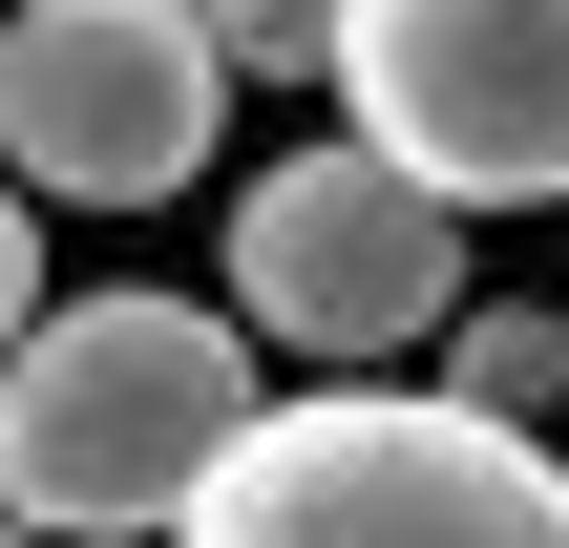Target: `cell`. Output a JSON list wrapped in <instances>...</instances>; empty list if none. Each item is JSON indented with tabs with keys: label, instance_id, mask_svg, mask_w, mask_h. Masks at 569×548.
Returning a JSON list of instances; mask_svg holds the SVG:
<instances>
[{
	"label": "cell",
	"instance_id": "6da1fadb",
	"mask_svg": "<svg viewBox=\"0 0 569 548\" xmlns=\"http://www.w3.org/2000/svg\"><path fill=\"white\" fill-rule=\"evenodd\" d=\"M274 338L232 296H42L0 359V548H148L232 465Z\"/></svg>",
	"mask_w": 569,
	"mask_h": 548
},
{
	"label": "cell",
	"instance_id": "8992f818",
	"mask_svg": "<svg viewBox=\"0 0 569 548\" xmlns=\"http://www.w3.org/2000/svg\"><path fill=\"white\" fill-rule=\"evenodd\" d=\"M443 380H465V401H507V422H569V317L465 296V317H443Z\"/></svg>",
	"mask_w": 569,
	"mask_h": 548
},
{
	"label": "cell",
	"instance_id": "5b68a950",
	"mask_svg": "<svg viewBox=\"0 0 569 548\" xmlns=\"http://www.w3.org/2000/svg\"><path fill=\"white\" fill-rule=\"evenodd\" d=\"M338 127L465 211H569V0H338Z\"/></svg>",
	"mask_w": 569,
	"mask_h": 548
},
{
	"label": "cell",
	"instance_id": "ba28073f",
	"mask_svg": "<svg viewBox=\"0 0 569 548\" xmlns=\"http://www.w3.org/2000/svg\"><path fill=\"white\" fill-rule=\"evenodd\" d=\"M21 211H42V190L0 169V359H21V317H42V232H21Z\"/></svg>",
	"mask_w": 569,
	"mask_h": 548
},
{
	"label": "cell",
	"instance_id": "7a4b0ae2",
	"mask_svg": "<svg viewBox=\"0 0 569 548\" xmlns=\"http://www.w3.org/2000/svg\"><path fill=\"white\" fill-rule=\"evenodd\" d=\"M169 548H569V422H507L465 380H296L232 422Z\"/></svg>",
	"mask_w": 569,
	"mask_h": 548
},
{
	"label": "cell",
	"instance_id": "52a82bcc",
	"mask_svg": "<svg viewBox=\"0 0 569 548\" xmlns=\"http://www.w3.org/2000/svg\"><path fill=\"white\" fill-rule=\"evenodd\" d=\"M211 42H232V84H317L338 63V0H190Z\"/></svg>",
	"mask_w": 569,
	"mask_h": 548
},
{
	"label": "cell",
	"instance_id": "3957f363",
	"mask_svg": "<svg viewBox=\"0 0 569 548\" xmlns=\"http://www.w3.org/2000/svg\"><path fill=\"white\" fill-rule=\"evenodd\" d=\"M274 359H317V380H380V359H422L443 317H465V190H422L380 127H338V148H296V169H253L232 190V275H211Z\"/></svg>",
	"mask_w": 569,
	"mask_h": 548
},
{
	"label": "cell",
	"instance_id": "277c9868",
	"mask_svg": "<svg viewBox=\"0 0 569 548\" xmlns=\"http://www.w3.org/2000/svg\"><path fill=\"white\" fill-rule=\"evenodd\" d=\"M232 127V42L190 0H0V169L63 211H169Z\"/></svg>",
	"mask_w": 569,
	"mask_h": 548
}]
</instances>
